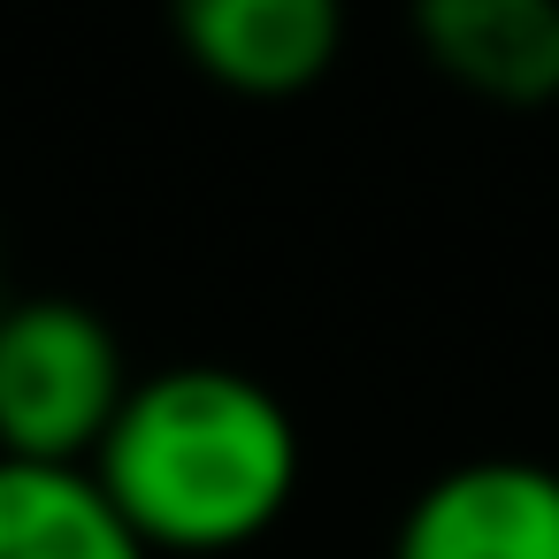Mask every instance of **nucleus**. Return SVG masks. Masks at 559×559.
Returning a JSON list of instances; mask_svg holds the SVG:
<instances>
[{
	"instance_id": "nucleus-7",
	"label": "nucleus",
	"mask_w": 559,
	"mask_h": 559,
	"mask_svg": "<svg viewBox=\"0 0 559 559\" xmlns=\"http://www.w3.org/2000/svg\"><path fill=\"white\" fill-rule=\"evenodd\" d=\"M0 307H9V261H0Z\"/></svg>"
},
{
	"instance_id": "nucleus-2",
	"label": "nucleus",
	"mask_w": 559,
	"mask_h": 559,
	"mask_svg": "<svg viewBox=\"0 0 559 559\" xmlns=\"http://www.w3.org/2000/svg\"><path fill=\"white\" fill-rule=\"evenodd\" d=\"M131 383L139 376L100 307L62 292L0 307V460L93 467Z\"/></svg>"
},
{
	"instance_id": "nucleus-5",
	"label": "nucleus",
	"mask_w": 559,
	"mask_h": 559,
	"mask_svg": "<svg viewBox=\"0 0 559 559\" xmlns=\"http://www.w3.org/2000/svg\"><path fill=\"white\" fill-rule=\"evenodd\" d=\"M406 32L444 85L490 108L559 100V0H406Z\"/></svg>"
},
{
	"instance_id": "nucleus-4",
	"label": "nucleus",
	"mask_w": 559,
	"mask_h": 559,
	"mask_svg": "<svg viewBox=\"0 0 559 559\" xmlns=\"http://www.w3.org/2000/svg\"><path fill=\"white\" fill-rule=\"evenodd\" d=\"M391 559H559V475L536 460H460L414 490Z\"/></svg>"
},
{
	"instance_id": "nucleus-6",
	"label": "nucleus",
	"mask_w": 559,
	"mask_h": 559,
	"mask_svg": "<svg viewBox=\"0 0 559 559\" xmlns=\"http://www.w3.org/2000/svg\"><path fill=\"white\" fill-rule=\"evenodd\" d=\"M0 559H154L93 467L0 460Z\"/></svg>"
},
{
	"instance_id": "nucleus-1",
	"label": "nucleus",
	"mask_w": 559,
	"mask_h": 559,
	"mask_svg": "<svg viewBox=\"0 0 559 559\" xmlns=\"http://www.w3.org/2000/svg\"><path fill=\"white\" fill-rule=\"evenodd\" d=\"M299 467L307 452L292 406L223 360L139 376L93 452L100 490L154 559H215L269 536L299 498Z\"/></svg>"
},
{
	"instance_id": "nucleus-3",
	"label": "nucleus",
	"mask_w": 559,
	"mask_h": 559,
	"mask_svg": "<svg viewBox=\"0 0 559 559\" xmlns=\"http://www.w3.org/2000/svg\"><path fill=\"white\" fill-rule=\"evenodd\" d=\"M185 62L238 100H299L345 47V0H169Z\"/></svg>"
}]
</instances>
